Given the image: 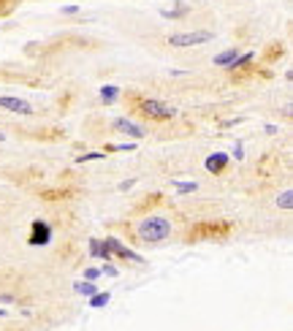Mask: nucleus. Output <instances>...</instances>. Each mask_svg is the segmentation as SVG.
Wrapping results in <instances>:
<instances>
[{"instance_id": "13", "label": "nucleus", "mask_w": 293, "mask_h": 331, "mask_svg": "<svg viewBox=\"0 0 293 331\" xmlns=\"http://www.w3.org/2000/svg\"><path fill=\"white\" fill-rule=\"evenodd\" d=\"M73 190L71 188H52V190H41V198L43 201H63V198H71Z\"/></svg>"}, {"instance_id": "3", "label": "nucleus", "mask_w": 293, "mask_h": 331, "mask_svg": "<svg viewBox=\"0 0 293 331\" xmlns=\"http://www.w3.org/2000/svg\"><path fill=\"white\" fill-rule=\"evenodd\" d=\"M136 234H138V239L146 242V244L166 242L168 236H171V220H168V217H160V214H146V217L138 223Z\"/></svg>"}, {"instance_id": "6", "label": "nucleus", "mask_w": 293, "mask_h": 331, "mask_svg": "<svg viewBox=\"0 0 293 331\" xmlns=\"http://www.w3.org/2000/svg\"><path fill=\"white\" fill-rule=\"evenodd\" d=\"M52 242V226L46 220H33L30 223V234H27V244L30 247H43Z\"/></svg>"}, {"instance_id": "1", "label": "nucleus", "mask_w": 293, "mask_h": 331, "mask_svg": "<svg viewBox=\"0 0 293 331\" xmlns=\"http://www.w3.org/2000/svg\"><path fill=\"white\" fill-rule=\"evenodd\" d=\"M125 100L138 117H144L150 122H168V120L177 117V109H174L171 103L158 100V98H146V95H138V92H128Z\"/></svg>"}, {"instance_id": "23", "label": "nucleus", "mask_w": 293, "mask_h": 331, "mask_svg": "<svg viewBox=\"0 0 293 331\" xmlns=\"http://www.w3.org/2000/svg\"><path fill=\"white\" fill-rule=\"evenodd\" d=\"M104 157H106V152H84L76 157V163H92V160H104Z\"/></svg>"}, {"instance_id": "16", "label": "nucleus", "mask_w": 293, "mask_h": 331, "mask_svg": "<svg viewBox=\"0 0 293 331\" xmlns=\"http://www.w3.org/2000/svg\"><path fill=\"white\" fill-rule=\"evenodd\" d=\"M109 301H112V293H109V291H98V293H92V296H90V307L92 309H101V307H106Z\"/></svg>"}, {"instance_id": "20", "label": "nucleus", "mask_w": 293, "mask_h": 331, "mask_svg": "<svg viewBox=\"0 0 293 331\" xmlns=\"http://www.w3.org/2000/svg\"><path fill=\"white\" fill-rule=\"evenodd\" d=\"M255 60V52H241L239 57H236V60H233V66L228 68V71H236V68H245L247 66V63H253Z\"/></svg>"}, {"instance_id": "21", "label": "nucleus", "mask_w": 293, "mask_h": 331, "mask_svg": "<svg viewBox=\"0 0 293 331\" xmlns=\"http://www.w3.org/2000/svg\"><path fill=\"white\" fill-rule=\"evenodd\" d=\"M133 149H136V144H106L104 152L109 155V152H133Z\"/></svg>"}, {"instance_id": "2", "label": "nucleus", "mask_w": 293, "mask_h": 331, "mask_svg": "<svg viewBox=\"0 0 293 331\" xmlns=\"http://www.w3.org/2000/svg\"><path fill=\"white\" fill-rule=\"evenodd\" d=\"M233 234V223L228 220H199L187 228V242H223Z\"/></svg>"}, {"instance_id": "11", "label": "nucleus", "mask_w": 293, "mask_h": 331, "mask_svg": "<svg viewBox=\"0 0 293 331\" xmlns=\"http://www.w3.org/2000/svg\"><path fill=\"white\" fill-rule=\"evenodd\" d=\"M241 54V49L239 46H228L225 52H220V54H215V66H220V68H231L233 66V60Z\"/></svg>"}, {"instance_id": "5", "label": "nucleus", "mask_w": 293, "mask_h": 331, "mask_svg": "<svg viewBox=\"0 0 293 331\" xmlns=\"http://www.w3.org/2000/svg\"><path fill=\"white\" fill-rule=\"evenodd\" d=\"M101 244H104V250L112 258H128V261H136V263H144V258L133 253V250L128 247V244H122L117 236H106V239H101Z\"/></svg>"}, {"instance_id": "30", "label": "nucleus", "mask_w": 293, "mask_h": 331, "mask_svg": "<svg viewBox=\"0 0 293 331\" xmlns=\"http://www.w3.org/2000/svg\"><path fill=\"white\" fill-rule=\"evenodd\" d=\"M3 315H6V309H0V318H3Z\"/></svg>"}, {"instance_id": "22", "label": "nucleus", "mask_w": 293, "mask_h": 331, "mask_svg": "<svg viewBox=\"0 0 293 331\" xmlns=\"http://www.w3.org/2000/svg\"><path fill=\"white\" fill-rule=\"evenodd\" d=\"M17 6H19V0H0V19L9 17V14H14Z\"/></svg>"}, {"instance_id": "12", "label": "nucleus", "mask_w": 293, "mask_h": 331, "mask_svg": "<svg viewBox=\"0 0 293 331\" xmlns=\"http://www.w3.org/2000/svg\"><path fill=\"white\" fill-rule=\"evenodd\" d=\"M282 54H285V44H282V41H274V44L269 46L266 52H263L261 60H263V66H272V63H274V60H280Z\"/></svg>"}, {"instance_id": "31", "label": "nucleus", "mask_w": 293, "mask_h": 331, "mask_svg": "<svg viewBox=\"0 0 293 331\" xmlns=\"http://www.w3.org/2000/svg\"><path fill=\"white\" fill-rule=\"evenodd\" d=\"M3 139H6V136H3V131H0V141H3Z\"/></svg>"}, {"instance_id": "10", "label": "nucleus", "mask_w": 293, "mask_h": 331, "mask_svg": "<svg viewBox=\"0 0 293 331\" xmlns=\"http://www.w3.org/2000/svg\"><path fill=\"white\" fill-rule=\"evenodd\" d=\"M204 169H207L209 174H223V171L228 169V155L225 152H212L207 160H204Z\"/></svg>"}, {"instance_id": "18", "label": "nucleus", "mask_w": 293, "mask_h": 331, "mask_svg": "<svg viewBox=\"0 0 293 331\" xmlns=\"http://www.w3.org/2000/svg\"><path fill=\"white\" fill-rule=\"evenodd\" d=\"M277 206L285 212H290L293 209V190H282L280 196H277Z\"/></svg>"}, {"instance_id": "9", "label": "nucleus", "mask_w": 293, "mask_h": 331, "mask_svg": "<svg viewBox=\"0 0 293 331\" xmlns=\"http://www.w3.org/2000/svg\"><path fill=\"white\" fill-rule=\"evenodd\" d=\"M269 79L272 76V71L269 68H258V66H253V63H247L245 68H236V71H231V79L233 82H245V79Z\"/></svg>"}, {"instance_id": "8", "label": "nucleus", "mask_w": 293, "mask_h": 331, "mask_svg": "<svg viewBox=\"0 0 293 331\" xmlns=\"http://www.w3.org/2000/svg\"><path fill=\"white\" fill-rule=\"evenodd\" d=\"M0 109H3V112H14V114H33L35 112L27 100H22L17 95H0Z\"/></svg>"}, {"instance_id": "28", "label": "nucleus", "mask_w": 293, "mask_h": 331, "mask_svg": "<svg viewBox=\"0 0 293 331\" xmlns=\"http://www.w3.org/2000/svg\"><path fill=\"white\" fill-rule=\"evenodd\" d=\"M63 14H79V6H65Z\"/></svg>"}, {"instance_id": "4", "label": "nucleus", "mask_w": 293, "mask_h": 331, "mask_svg": "<svg viewBox=\"0 0 293 331\" xmlns=\"http://www.w3.org/2000/svg\"><path fill=\"white\" fill-rule=\"evenodd\" d=\"M215 38L212 30H193V33H171L168 35V44L174 49H190V46H201V44H209Z\"/></svg>"}, {"instance_id": "15", "label": "nucleus", "mask_w": 293, "mask_h": 331, "mask_svg": "<svg viewBox=\"0 0 293 331\" xmlns=\"http://www.w3.org/2000/svg\"><path fill=\"white\" fill-rule=\"evenodd\" d=\"M117 98H120V87H117V84H104V87H101V100H104L106 106L117 103Z\"/></svg>"}, {"instance_id": "29", "label": "nucleus", "mask_w": 293, "mask_h": 331, "mask_svg": "<svg viewBox=\"0 0 293 331\" xmlns=\"http://www.w3.org/2000/svg\"><path fill=\"white\" fill-rule=\"evenodd\" d=\"M133 188V179H128V182H120V190H130Z\"/></svg>"}, {"instance_id": "27", "label": "nucleus", "mask_w": 293, "mask_h": 331, "mask_svg": "<svg viewBox=\"0 0 293 331\" xmlns=\"http://www.w3.org/2000/svg\"><path fill=\"white\" fill-rule=\"evenodd\" d=\"M233 157H236V160L245 157V152H241V141H236V147H233Z\"/></svg>"}, {"instance_id": "26", "label": "nucleus", "mask_w": 293, "mask_h": 331, "mask_svg": "<svg viewBox=\"0 0 293 331\" xmlns=\"http://www.w3.org/2000/svg\"><path fill=\"white\" fill-rule=\"evenodd\" d=\"M98 277H101V269H95V266L84 269V280H98Z\"/></svg>"}, {"instance_id": "19", "label": "nucleus", "mask_w": 293, "mask_h": 331, "mask_svg": "<svg viewBox=\"0 0 293 331\" xmlns=\"http://www.w3.org/2000/svg\"><path fill=\"white\" fill-rule=\"evenodd\" d=\"M174 190H177L179 196H185V193H196L199 190V182H179V179H174Z\"/></svg>"}, {"instance_id": "25", "label": "nucleus", "mask_w": 293, "mask_h": 331, "mask_svg": "<svg viewBox=\"0 0 293 331\" xmlns=\"http://www.w3.org/2000/svg\"><path fill=\"white\" fill-rule=\"evenodd\" d=\"M90 255L101 258V239H90Z\"/></svg>"}, {"instance_id": "7", "label": "nucleus", "mask_w": 293, "mask_h": 331, "mask_svg": "<svg viewBox=\"0 0 293 331\" xmlns=\"http://www.w3.org/2000/svg\"><path fill=\"white\" fill-rule=\"evenodd\" d=\"M112 131L122 133V136H130V139H136V141H141L146 136V128L138 125V122H133V120H128V117H117L112 122Z\"/></svg>"}, {"instance_id": "24", "label": "nucleus", "mask_w": 293, "mask_h": 331, "mask_svg": "<svg viewBox=\"0 0 293 331\" xmlns=\"http://www.w3.org/2000/svg\"><path fill=\"white\" fill-rule=\"evenodd\" d=\"M101 274H106V277H117V274H120V269H117V266H112V263H104Z\"/></svg>"}, {"instance_id": "17", "label": "nucleus", "mask_w": 293, "mask_h": 331, "mask_svg": "<svg viewBox=\"0 0 293 331\" xmlns=\"http://www.w3.org/2000/svg\"><path fill=\"white\" fill-rule=\"evenodd\" d=\"M73 291L82 293V296H92V293H98V285H95L92 280H87V283H73Z\"/></svg>"}, {"instance_id": "14", "label": "nucleus", "mask_w": 293, "mask_h": 331, "mask_svg": "<svg viewBox=\"0 0 293 331\" xmlns=\"http://www.w3.org/2000/svg\"><path fill=\"white\" fill-rule=\"evenodd\" d=\"M190 11H193V9H190L187 3H179L177 9H160V17H163V19H182V17H187Z\"/></svg>"}]
</instances>
